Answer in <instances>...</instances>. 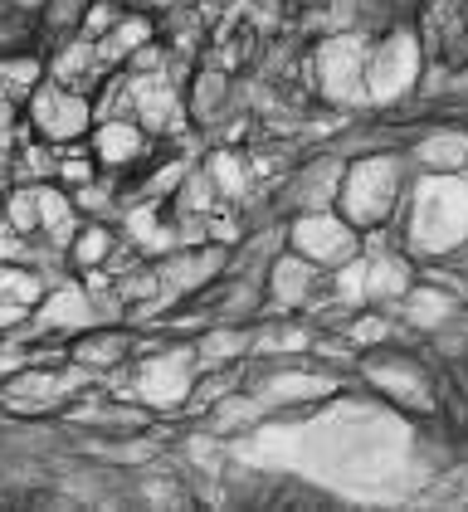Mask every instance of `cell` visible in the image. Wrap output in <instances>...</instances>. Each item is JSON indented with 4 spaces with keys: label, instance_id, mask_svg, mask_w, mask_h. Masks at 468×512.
I'll list each match as a JSON object with an SVG mask.
<instances>
[{
    "label": "cell",
    "instance_id": "6da1fadb",
    "mask_svg": "<svg viewBox=\"0 0 468 512\" xmlns=\"http://www.w3.org/2000/svg\"><path fill=\"white\" fill-rule=\"evenodd\" d=\"M405 196V161L390 152H366L342 171L337 186V215L351 230H381L395 220V205Z\"/></svg>",
    "mask_w": 468,
    "mask_h": 512
},
{
    "label": "cell",
    "instance_id": "7a4b0ae2",
    "mask_svg": "<svg viewBox=\"0 0 468 512\" xmlns=\"http://www.w3.org/2000/svg\"><path fill=\"white\" fill-rule=\"evenodd\" d=\"M410 244L429 249V259H454L468 244V171L425 176V186L415 191Z\"/></svg>",
    "mask_w": 468,
    "mask_h": 512
},
{
    "label": "cell",
    "instance_id": "3957f363",
    "mask_svg": "<svg viewBox=\"0 0 468 512\" xmlns=\"http://www.w3.org/2000/svg\"><path fill=\"white\" fill-rule=\"evenodd\" d=\"M366 54H371V44L351 30L327 35L308 59V88L332 108L366 103Z\"/></svg>",
    "mask_w": 468,
    "mask_h": 512
},
{
    "label": "cell",
    "instance_id": "277c9868",
    "mask_svg": "<svg viewBox=\"0 0 468 512\" xmlns=\"http://www.w3.org/2000/svg\"><path fill=\"white\" fill-rule=\"evenodd\" d=\"M195 376H200L195 347H166V342H156L152 356H142L132 366V400L152 405L161 415H176L186 405V395H191Z\"/></svg>",
    "mask_w": 468,
    "mask_h": 512
},
{
    "label": "cell",
    "instance_id": "5b68a950",
    "mask_svg": "<svg viewBox=\"0 0 468 512\" xmlns=\"http://www.w3.org/2000/svg\"><path fill=\"white\" fill-rule=\"evenodd\" d=\"M283 239H288L293 254H303L312 269H322V274H332L337 264H347V259L361 254V230H351L332 205L327 210H298L293 225L283 230Z\"/></svg>",
    "mask_w": 468,
    "mask_h": 512
},
{
    "label": "cell",
    "instance_id": "8992f818",
    "mask_svg": "<svg viewBox=\"0 0 468 512\" xmlns=\"http://www.w3.org/2000/svg\"><path fill=\"white\" fill-rule=\"evenodd\" d=\"M25 108H30V122H35V132L49 147H69L78 137H88V127H93V103L78 88L54 83L49 74L30 88Z\"/></svg>",
    "mask_w": 468,
    "mask_h": 512
},
{
    "label": "cell",
    "instance_id": "52a82bcc",
    "mask_svg": "<svg viewBox=\"0 0 468 512\" xmlns=\"http://www.w3.org/2000/svg\"><path fill=\"white\" fill-rule=\"evenodd\" d=\"M420 79V40L410 30H390L366 54V103H400Z\"/></svg>",
    "mask_w": 468,
    "mask_h": 512
},
{
    "label": "cell",
    "instance_id": "ba28073f",
    "mask_svg": "<svg viewBox=\"0 0 468 512\" xmlns=\"http://www.w3.org/2000/svg\"><path fill=\"white\" fill-rule=\"evenodd\" d=\"M317 283H322V269H312L303 254L288 249V254L269 259V269H264V308H273L283 317L303 313L317 298Z\"/></svg>",
    "mask_w": 468,
    "mask_h": 512
},
{
    "label": "cell",
    "instance_id": "9c48e42d",
    "mask_svg": "<svg viewBox=\"0 0 468 512\" xmlns=\"http://www.w3.org/2000/svg\"><path fill=\"white\" fill-rule=\"evenodd\" d=\"M93 137H88V152L98 157V166H132V161L147 157V127L137 118H127V113H117V118H98L88 127Z\"/></svg>",
    "mask_w": 468,
    "mask_h": 512
},
{
    "label": "cell",
    "instance_id": "30bf717a",
    "mask_svg": "<svg viewBox=\"0 0 468 512\" xmlns=\"http://www.w3.org/2000/svg\"><path fill=\"white\" fill-rule=\"evenodd\" d=\"M249 391L264 400V410H288V405H308L317 395H332L337 381L322 371H264L249 381Z\"/></svg>",
    "mask_w": 468,
    "mask_h": 512
},
{
    "label": "cell",
    "instance_id": "8fae6325",
    "mask_svg": "<svg viewBox=\"0 0 468 512\" xmlns=\"http://www.w3.org/2000/svg\"><path fill=\"white\" fill-rule=\"evenodd\" d=\"M366 376H371L400 410H434V395L425 391V376H420L415 361H405V356H390V361L386 356H371V361H366Z\"/></svg>",
    "mask_w": 468,
    "mask_h": 512
},
{
    "label": "cell",
    "instance_id": "7c38bea8",
    "mask_svg": "<svg viewBox=\"0 0 468 512\" xmlns=\"http://www.w3.org/2000/svg\"><path fill=\"white\" fill-rule=\"evenodd\" d=\"M415 264L405 254H366V308H395L415 288Z\"/></svg>",
    "mask_w": 468,
    "mask_h": 512
},
{
    "label": "cell",
    "instance_id": "4fadbf2b",
    "mask_svg": "<svg viewBox=\"0 0 468 512\" xmlns=\"http://www.w3.org/2000/svg\"><path fill=\"white\" fill-rule=\"evenodd\" d=\"M132 352H137V347L127 342V332H103V327H88V332H78L74 342H69V361L83 366V371H93V376L117 371Z\"/></svg>",
    "mask_w": 468,
    "mask_h": 512
},
{
    "label": "cell",
    "instance_id": "5bb4252c",
    "mask_svg": "<svg viewBox=\"0 0 468 512\" xmlns=\"http://www.w3.org/2000/svg\"><path fill=\"white\" fill-rule=\"evenodd\" d=\"M117 254V235L108 230V220H83L64 249V269L74 274H93V269H108Z\"/></svg>",
    "mask_w": 468,
    "mask_h": 512
},
{
    "label": "cell",
    "instance_id": "9a60e30c",
    "mask_svg": "<svg viewBox=\"0 0 468 512\" xmlns=\"http://www.w3.org/2000/svg\"><path fill=\"white\" fill-rule=\"evenodd\" d=\"M342 161L322 157L303 166L298 176H293V186H288V200L298 205V210H327V205H337V186H342Z\"/></svg>",
    "mask_w": 468,
    "mask_h": 512
},
{
    "label": "cell",
    "instance_id": "2e32d148",
    "mask_svg": "<svg viewBox=\"0 0 468 512\" xmlns=\"http://www.w3.org/2000/svg\"><path fill=\"white\" fill-rule=\"evenodd\" d=\"M415 161L425 166L429 176H459V171H468V132H459V127L425 132L415 142Z\"/></svg>",
    "mask_w": 468,
    "mask_h": 512
},
{
    "label": "cell",
    "instance_id": "e0dca14e",
    "mask_svg": "<svg viewBox=\"0 0 468 512\" xmlns=\"http://www.w3.org/2000/svg\"><path fill=\"white\" fill-rule=\"evenodd\" d=\"M156 35V25L142 15V10H132V15H117L113 30L103 35V40H93V49H98V64L103 69H117V64H127L142 44Z\"/></svg>",
    "mask_w": 468,
    "mask_h": 512
},
{
    "label": "cell",
    "instance_id": "ac0fdd59",
    "mask_svg": "<svg viewBox=\"0 0 468 512\" xmlns=\"http://www.w3.org/2000/svg\"><path fill=\"white\" fill-rule=\"evenodd\" d=\"M410 327H420V332H439V327H449V317L459 313V303H454V293H439V288H410L400 303H395Z\"/></svg>",
    "mask_w": 468,
    "mask_h": 512
},
{
    "label": "cell",
    "instance_id": "d6986e66",
    "mask_svg": "<svg viewBox=\"0 0 468 512\" xmlns=\"http://www.w3.org/2000/svg\"><path fill=\"white\" fill-rule=\"evenodd\" d=\"M98 69H103V64H98V49H93V40H83V35L64 44V49L54 54V64H44L49 79L64 83V88H78V93H83V83L93 79Z\"/></svg>",
    "mask_w": 468,
    "mask_h": 512
},
{
    "label": "cell",
    "instance_id": "ffe728a7",
    "mask_svg": "<svg viewBox=\"0 0 468 512\" xmlns=\"http://www.w3.org/2000/svg\"><path fill=\"white\" fill-rule=\"evenodd\" d=\"M205 176H210V186H215V196H244L249 186H254V161L230 152V147H220V152H210L205 166H200Z\"/></svg>",
    "mask_w": 468,
    "mask_h": 512
},
{
    "label": "cell",
    "instance_id": "44dd1931",
    "mask_svg": "<svg viewBox=\"0 0 468 512\" xmlns=\"http://www.w3.org/2000/svg\"><path fill=\"white\" fill-rule=\"evenodd\" d=\"M390 313L386 308H356V313L347 317V327H342V337H347L356 352H381L390 342Z\"/></svg>",
    "mask_w": 468,
    "mask_h": 512
},
{
    "label": "cell",
    "instance_id": "7402d4cb",
    "mask_svg": "<svg viewBox=\"0 0 468 512\" xmlns=\"http://www.w3.org/2000/svg\"><path fill=\"white\" fill-rule=\"evenodd\" d=\"M44 288H49V278L39 274L35 264H0V303L35 308L39 298H44Z\"/></svg>",
    "mask_w": 468,
    "mask_h": 512
},
{
    "label": "cell",
    "instance_id": "603a6c76",
    "mask_svg": "<svg viewBox=\"0 0 468 512\" xmlns=\"http://www.w3.org/2000/svg\"><path fill=\"white\" fill-rule=\"evenodd\" d=\"M312 327H298V322H278V327H264V332H254V347L249 352H259V356H303L312 352Z\"/></svg>",
    "mask_w": 468,
    "mask_h": 512
},
{
    "label": "cell",
    "instance_id": "cb8c5ba5",
    "mask_svg": "<svg viewBox=\"0 0 468 512\" xmlns=\"http://www.w3.org/2000/svg\"><path fill=\"white\" fill-rule=\"evenodd\" d=\"M225 93H230L225 69H205V74H195V83H191V113L200 122H215L220 113H225Z\"/></svg>",
    "mask_w": 468,
    "mask_h": 512
},
{
    "label": "cell",
    "instance_id": "d4e9b609",
    "mask_svg": "<svg viewBox=\"0 0 468 512\" xmlns=\"http://www.w3.org/2000/svg\"><path fill=\"white\" fill-rule=\"evenodd\" d=\"M44 79V59L35 54H20V59H0V88L15 98V103H25L30 98V88Z\"/></svg>",
    "mask_w": 468,
    "mask_h": 512
},
{
    "label": "cell",
    "instance_id": "484cf974",
    "mask_svg": "<svg viewBox=\"0 0 468 512\" xmlns=\"http://www.w3.org/2000/svg\"><path fill=\"white\" fill-rule=\"evenodd\" d=\"M0 210H5L10 230H20V235H39V196H35V181L15 186L10 196L0 200Z\"/></svg>",
    "mask_w": 468,
    "mask_h": 512
},
{
    "label": "cell",
    "instance_id": "4316f807",
    "mask_svg": "<svg viewBox=\"0 0 468 512\" xmlns=\"http://www.w3.org/2000/svg\"><path fill=\"white\" fill-rule=\"evenodd\" d=\"M113 20H117L113 0H88L83 5V40H103L113 30Z\"/></svg>",
    "mask_w": 468,
    "mask_h": 512
},
{
    "label": "cell",
    "instance_id": "83f0119b",
    "mask_svg": "<svg viewBox=\"0 0 468 512\" xmlns=\"http://www.w3.org/2000/svg\"><path fill=\"white\" fill-rule=\"evenodd\" d=\"M35 308H25V303H0V337H15L25 322H30Z\"/></svg>",
    "mask_w": 468,
    "mask_h": 512
},
{
    "label": "cell",
    "instance_id": "f1b7e54d",
    "mask_svg": "<svg viewBox=\"0 0 468 512\" xmlns=\"http://www.w3.org/2000/svg\"><path fill=\"white\" fill-rule=\"evenodd\" d=\"M152 5H176V0H152Z\"/></svg>",
    "mask_w": 468,
    "mask_h": 512
},
{
    "label": "cell",
    "instance_id": "f546056e",
    "mask_svg": "<svg viewBox=\"0 0 468 512\" xmlns=\"http://www.w3.org/2000/svg\"><path fill=\"white\" fill-rule=\"evenodd\" d=\"M410 5H415V0H410Z\"/></svg>",
    "mask_w": 468,
    "mask_h": 512
}]
</instances>
